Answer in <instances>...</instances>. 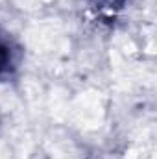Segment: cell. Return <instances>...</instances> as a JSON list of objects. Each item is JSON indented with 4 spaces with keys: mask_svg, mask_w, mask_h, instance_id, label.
Segmentation results:
<instances>
[{
    "mask_svg": "<svg viewBox=\"0 0 157 159\" xmlns=\"http://www.w3.org/2000/svg\"><path fill=\"white\" fill-rule=\"evenodd\" d=\"M17 63H19L17 48L9 39L0 37V76L11 74L17 69Z\"/></svg>",
    "mask_w": 157,
    "mask_h": 159,
    "instance_id": "cell-1",
    "label": "cell"
}]
</instances>
